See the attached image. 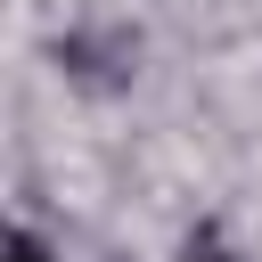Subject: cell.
Listing matches in <instances>:
<instances>
[{"label": "cell", "instance_id": "1", "mask_svg": "<svg viewBox=\"0 0 262 262\" xmlns=\"http://www.w3.org/2000/svg\"><path fill=\"white\" fill-rule=\"evenodd\" d=\"M8 262H49V254H41V237H16V246H8Z\"/></svg>", "mask_w": 262, "mask_h": 262}]
</instances>
